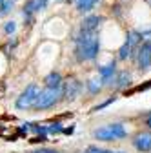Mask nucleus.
I'll use <instances>...</instances> for the list:
<instances>
[{"instance_id":"nucleus-1","label":"nucleus","mask_w":151,"mask_h":153,"mask_svg":"<svg viewBox=\"0 0 151 153\" xmlns=\"http://www.w3.org/2000/svg\"><path fill=\"white\" fill-rule=\"evenodd\" d=\"M100 49V38L97 31L82 33L77 40V56L78 60H93L98 55Z\"/></svg>"},{"instance_id":"nucleus-2","label":"nucleus","mask_w":151,"mask_h":153,"mask_svg":"<svg viewBox=\"0 0 151 153\" xmlns=\"http://www.w3.org/2000/svg\"><path fill=\"white\" fill-rule=\"evenodd\" d=\"M60 88H46L44 91H38V95H36V99L33 102V109L40 111V109H47V108H53L56 102H58L60 99Z\"/></svg>"},{"instance_id":"nucleus-3","label":"nucleus","mask_w":151,"mask_h":153,"mask_svg":"<svg viewBox=\"0 0 151 153\" xmlns=\"http://www.w3.org/2000/svg\"><path fill=\"white\" fill-rule=\"evenodd\" d=\"M93 137L97 140H118L127 137V131L122 124H107L93 131Z\"/></svg>"},{"instance_id":"nucleus-4","label":"nucleus","mask_w":151,"mask_h":153,"mask_svg":"<svg viewBox=\"0 0 151 153\" xmlns=\"http://www.w3.org/2000/svg\"><path fill=\"white\" fill-rule=\"evenodd\" d=\"M140 40H142V33H138V31H129L126 42H124V46L118 49V59H120V60H126L127 56L135 55L137 48L140 46Z\"/></svg>"},{"instance_id":"nucleus-5","label":"nucleus","mask_w":151,"mask_h":153,"mask_svg":"<svg viewBox=\"0 0 151 153\" xmlns=\"http://www.w3.org/2000/svg\"><path fill=\"white\" fill-rule=\"evenodd\" d=\"M36 95H38V86L36 84H29L22 93H20V97L16 99V109H27L33 106L35 99H36Z\"/></svg>"},{"instance_id":"nucleus-6","label":"nucleus","mask_w":151,"mask_h":153,"mask_svg":"<svg viewBox=\"0 0 151 153\" xmlns=\"http://www.w3.org/2000/svg\"><path fill=\"white\" fill-rule=\"evenodd\" d=\"M137 64H138V69L140 71H147L151 68V40L147 42H142L138 48H137Z\"/></svg>"},{"instance_id":"nucleus-7","label":"nucleus","mask_w":151,"mask_h":153,"mask_svg":"<svg viewBox=\"0 0 151 153\" xmlns=\"http://www.w3.org/2000/svg\"><path fill=\"white\" fill-rule=\"evenodd\" d=\"M104 22L102 16H97V15H91L87 18H84L82 24H80V31L82 33H91V31H97V27Z\"/></svg>"},{"instance_id":"nucleus-8","label":"nucleus","mask_w":151,"mask_h":153,"mask_svg":"<svg viewBox=\"0 0 151 153\" xmlns=\"http://www.w3.org/2000/svg\"><path fill=\"white\" fill-rule=\"evenodd\" d=\"M98 73H100V79H102L104 84H111L113 76H115V73H117V64H115V60H111L109 64L98 68Z\"/></svg>"},{"instance_id":"nucleus-9","label":"nucleus","mask_w":151,"mask_h":153,"mask_svg":"<svg viewBox=\"0 0 151 153\" xmlns=\"http://www.w3.org/2000/svg\"><path fill=\"white\" fill-rule=\"evenodd\" d=\"M80 89H82V84H80L78 80L71 79V80H67L66 86H64V97H66L67 100H73V99L80 93Z\"/></svg>"},{"instance_id":"nucleus-10","label":"nucleus","mask_w":151,"mask_h":153,"mask_svg":"<svg viewBox=\"0 0 151 153\" xmlns=\"http://www.w3.org/2000/svg\"><path fill=\"white\" fill-rule=\"evenodd\" d=\"M133 146L138 151H149L151 149V133H138L133 140Z\"/></svg>"},{"instance_id":"nucleus-11","label":"nucleus","mask_w":151,"mask_h":153,"mask_svg":"<svg viewBox=\"0 0 151 153\" xmlns=\"http://www.w3.org/2000/svg\"><path fill=\"white\" fill-rule=\"evenodd\" d=\"M100 0H75V6L80 13H89L93 7H95Z\"/></svg>"},{"instance_id":"nucleus-12","label":"nucleus","mask_w":151,"mask_h":153,"mask_svg":"<svg viewBox=\"0 0 151 153\" xmlns=\"http://www.w3.org/2000/svg\"><path fill=\"white\" fill-rule=\"evenodd\" d=\"M46 2H47V0H29V2L24 6V15L26 13H35V11H38V9H44Z\"/></svg>"},{"instance_id":"nucleus-13","label":"nucleus","mask_w":151,"mask_h":153,"mask_svg":"<svg viewBox=\"0 0 151 153\" xmlns=\"http://www.w3.org/2000/svg\"><path fill=\"white\" fill-rule=\"evenodd\" d=\"M44 82H46L47 88H60V86H62V76H60V73L53 71V73H49V75L46 76Z\"/></svg>"},{"instance_id":"nucleus-14","label":"nucleus","mask_w":151,"mask_h":153,"mask_svg":"<svg viewBox=\"0 0 151 153\" xmlns=\"http://www.w3.org/2000/svg\"><path fill=\"white\" fill-rule=\"evenodd\" d=\"M129 84H131V75H129L127 71H120L118 76L115 79V86H117V88H126V86H129Z\"/></svg>"},{"instance_id":"nucleus-15","label":"nucleus","mask_w":151,"mask_h":153,"mask_svg":"<svg viewBox=\"0 0 151 153\" xmlns=\"http://www.w3.org/2000/svg\"><path fill=\"white\" fill-rule=\"evenodd\" d=\"M0 2H2V6H0V15H6V13L13 7L15 0H0Z\"/></svg>"},{"instance_id":"nucleus-16","label":"nucleus","mask_w":151,"mask_h":153,"mask_svg":"<svg viewBox=\"0 0 151 153\" xmlns=\"http://www.w3.org/2000/svg\"><path fill=\"white\" fill-rule=\"evenodd\" d=\"M62 124L60 122H55V124H51V126H46V131L47 133H51V135H55V133H62Z\"/></svg>"},{"instance_id":"nucleus-17","label":"nucleus","mask_w":151,"mask_h":153,"mask_svg":"<svg viewBox=\"0 0 151 153\" xmlns=\"http://www.w3.org/2000/svg\"><path fill=\"white\" fill-rule=\"evenodd\" d=\"M87 89H89L91 93H98V91L102 89V84H98L97 80L91 79V80H87Z\"/></svg>"},{"instance_id":"nucleus-18","label":"nucleus","mask_w":151,"mask_h":153,"mask_svg":"<svg viewBox=\"0 0 151 153\" xmlns=\"http://www.w3.org/2000/svg\"><path fill=\"white\" fill-rule=\"evenodd\" d=\"M86 153H113V151H107V149H102V148H97V146H89L86 149Z\"/></svg>"},{"instance_id":"nucleus-19","label":"nucleus","mask_w":151,"mask_h":153,"mask_svg":"<svg viewBox=\"0 0 151 153\" xmlns=\"http://www.w3.org/2000/svg\"><path fill=\"white\" fill-rule=\"evenodd\" d=\"M15 29H16V26H15V22H7V24H6V27H4V31H6L7 35H11V33H15Z\"/></svg>"},{"instance_id":"nucleus-20","label":"nucleus","mask_w":151,"mask_h":153,"mask_svg":"<svg viewBox=\"0 0 151 153\" xmlns=\"http://www.w3.org/2000/svg\"><path fill=\"white\" fill-rule=\"evenodd\" d=\"M31 153H58L56 149H51V148H38V149H35Z\"/></svg>"},{"instance_id":"nucleus-21","label":"nucleus","mask_w":151,"mask_h":153,"mask_svg":"<svg viewBox=\"0 0 151 153\" xmlns=\"http://www.w3.org/2000/svg\"><path fill=\"white\" fill-rule=\"evenodd\" d=\"M113 100H115V97H111L109 100H106V102H102L100 106H97V108H93V111H98V109H102V108H106V106H109V104H111Z\"/></svg>"},{"instance_id":"nucleus-22","label":"nucleus","mask_w":151,"mask_h":153,"mask_svg":"<svg viewBox=\"0 0 151 153\" xmlns=\"http://www.w3.org/2000/svg\"><path fill=\"white\" fill-rule=\"evenodd\" d=\"M29 142H33V144H38V142H46V135H40V137H33Z\"/></svg>"},{"instance_id":"nucleus-23","label":"nucleus","mask_w":151,"mask_h":153,"mask_svg":"<svg viewBox=\"0 0 151 153\" xmlns=\"http://www.w3.org/2000/svg\"><path fill=\"white\" fill-rule=\"evenodd\" d=\"M73 131H75V128H73V126H71V128H64V129H62V133H66V135H71Z\"/></svg>"},{"instance_id":"nucleus-24","label":"nucleus","mask_w":151,"mask_h":153,"mask_svg":"<svg viewBox=\"0 0 151 153\" xmlns=\"http://www.w3.org/2000/svg\"><path fill=\"white\" fill-rule=\"evenodd\" d=\"M147 126L151 128V115H149V117H147Z\"/></svg>"},{"instance_id":"nucleus-25","label":"nucleus","mask_w":151,"mask_h":153,"mask_svg":"<svg viewBox=\"0 0 151 153\" xmlns=\"http://www.w3.org/2000/svg\"><path fill=\"white\" fill-rule=\"evenodd\" d=\"M149 4H151V0H149Z\"/></svg>"},{"instance_id":"nucleus-26","label":"nucleus","mask_w":151,"mask_h":153,"mask_svg":"<svg viewBox=\"0 0 151 153\" xmlns=\"http://www.w3.org/2000/svg\"><path fill=\"white\" fill-rule=\"evenodd\" d=\"M69 2H71V0H69Z\"/></svg>"}]
</instances>
